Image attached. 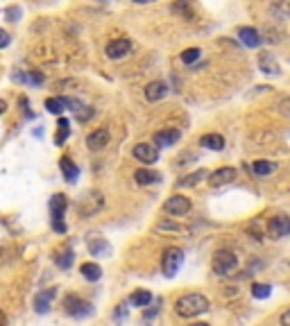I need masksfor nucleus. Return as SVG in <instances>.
I'll use <instances>...</instances> for the list:
<instances>
[{
    "label": "nucleus",
    "instance_id": "40",
    "mask_svg": "<svg viewBox=\"0 0 290 326\" xmlns=\"http://www.w3.org/2000/svg\"><path fill=\"white\" fill-rule=\"evenodd\" d=\"M9 41H11V37H9V34L0 30V50H2V48H7V46H9Z\"/></svg>",
    "mask_w": 290,
    "mask_h": 326
},
{
    "label": "nucleus",
    "instance_id": "35",
    "mask_svg": "<svg viewBox=\"0 0 290 326\" xmlns=\"http://www.w3.org/2000/svg\"><path fill=\"white\" fill-rule=\"evenodd\" d=\"M75 118L80 120V123H86V120H91V118H93V109H91V107H84V104H82V107L75 111Z\"/></svg>",
    "mask_w": 290,
    "mask_h": 326
},
{
    "label": "nucleus",
    "instance_id": "2",
    "mask_svg": "<svg viewBox=\"0 0 290 326\" xmlns=\"http://www.w3.org/2000/svg\"><path fill=\"white\" fill-rule=\"evenodd\" d=\"M102 209H104V195L100 190H89L77 202V213H80V218H93V215L100 213Z\"/></svg>",
    "mask_w": 290,
    "mask_h": 326
},
{
    "label": "nucleus",
    "instance_id": "44",
    "mask_svg": "<svg viewBox=\"0 0 290 326\" xmlns=\"http://www.w3.org/2000/svg\"><path fill=\"white\" fill-rule=\"evenodd\" d=\"M134 2H139V5H147V2H154V0H134Z\"/></svg>",
    "mask_w": 290,
    "mask_h": 326
},
{
    "label": "nucleus",
    "instance_id": "34",
    "mask_svg": "<svg viewBox=\"0 0 290 326\" xmlns=\"http://www.w3.org/2000/svg\"><path fill=\"white\" fill-rule=\"evenodd\" d=\"M199 54H202V50L199 48H188V50H184L182 52V61L184 64H193V61H197L199 59Z\"/></svg>",
    "mask_w": 290,
    "mask_h": 326
},
{
    "label": "nucleus",
    "instance_id": "32",
    "mask_svg": "<svg viewBox=\"0 0 290 326\" xmlns=\"http://www.w3.org/2000/svg\"><path fill=\"white\" fill-rule=\"evenodd\" d=\"M272 294V285H265V283H254L252 285V297L254 299H268Z\"/></svg>",
    "mask_w": 290,
    "mask_h": 326
},
{
    "label": "nucleus",
    "instance_id": "29",
    "mask_svg": "<svg viewBox=\"0 0 290 326\" xmlns=\"http://www.w3.org/2000/svg\"><path fill=\"white\" fill-rule=\"evenodd\" d=\"M150 301H152V294L147 292V290H136V292H132V297H129V304L139 306V308H145Z\"/></svg>",
    "mask_w": 290,
    "mask_h": 326
},
{
    "label": "nucleus",
    "instance_id": "42",
    "mask_svg": "<svg viewBox=\"0 0 290 326\" xmlns=\"http://www.w3.org/2000/svg\"><path fill=\"white\" fill-rule=\"evenodd\" d=\"M5 111H7V102L2 100V97H0V116H2Z\"/></svg>",
    "mask_w": 290,
    "mask_h": 326
},
{
    "label": "nucleus",
    "instance_id": "22",
    "mask_svg": "<svg viewBox=\"0 0 290 326\" xmlns=\"http://www.w3.org/2000/svg\"><path fill=\"white\" fill-rule=\"evenodd\" d=\"M59 168H61V172H64V177H66V182H75L77 177H80V168L73 163V161L68 159V156H61L59 159Z\"/></svg>",
    "mask_w": 290,
    "mask_h": 326
},
{
    "label": "nucleus",
    "instance_id": "23",
    "mask_svg": "<svg viewBox=\"0 0 290 326\" xmlns=\"http://www.w3.org/2000/svg\"><path fill=\"white\" fill-rule=\"evenodd\" d=\"M14 80L16 82H23V84H32V86H41L43 84V75L37 73V70H27V73H14Z\"/></svg>",
    "mask_w": 290,
    "mask_h": 326
},
{
    "label": "nucleus",
    "instance_id": "6",
    "mask_svg": "<svg viewBox=\"0 0 290 326\" xmlns=\"http://www.w3.org/2000/svg\"><path fill=\"white\" fill-rule=\"evenodd\" d=\"M188 211H191V199L184 197V195H172V197H168L166 202H163V213H168V215L182 218V215H186Z\"/></svg>",
    "mask_w": 290,
    "mask_h": 326
},
{
    "label": "nucleus",
    "instance_id": "8",
    "mask_svg": "<svg viewBox=\"0 0 290 326\" xmlns=\"http://www.w3.org/2000/svg\"><path fill=\"white\" fill-rule=\"evenodd\" d=\"M107 57L113 59V61H118V59L127 57L129 52H132V41L129 39H113V41L107 43Z\"/></svg>",
    "mask_w": 290,
    "mask_h": 326
},
{
    "label": "nucleus",
    "instance_id": "28",
    "mask_svg": "<svg viewBox=\"0 0 290 326\" xmlns=\"http://www.w3.org/2000/svg\"><path fill=\"white\" fill-rule=\"evenodd\" d=\"M73 261H75V254H73V249L70 247H66V249H61L57 256H54V263L59 265L61 270H68L70 265H73Z\"/></svg>",
    "mask_w": 290,
    "mask_h": 326
},
{
    "label": "nucleus",
    "instance_id": "27",
    "mask_svg": "<svg viewBox=\"0 0 290 326\" xmlns=\"http://www.w3.org/2000/svg\"><path fill=\"white\" fill-rule=\"evenodd\" d=\"M270 9L277 18H290V0H272Z\"/></svg>",
    "mask_w": 290,
    "mask_h": 326
},
{
    "label": "nucleus",
    "instance_id": "9",
    "mask_svg": "<svg viewBox=\"0 0 290 326\" xmlns=\"http://www.w3.org/2000/svg\"><path fill=\"white\" fill-rule=\"evenodd\" d=\"M268 233L272 235V238H286V235H290V218L288 215H274V218H270Z\"/></svg>",
    "mask_w": 290,
    "mask_h": 326
},
{
    "label": "nucleus",
    "instance_id": "5",
    "mask_svg": "<svg viewBox=\"0 0 290 326\" xmlns=\"http://www.w3.org/2000/svg\"><path fill=\"white\" fill-rule=\"evenodd\" d=\"M64 310H66V315L70 317H89L93 313V306L89 301L75 297V294H68L64 299Z\"/></svg>",
    "mask_w": 290,
    "mask_h": 326
},
{
    "label": "nucleus",
    "instance_id": "25",
    "mask_svg": "<svg viewBox=\"0 0 290 326\" xmlns=\"http://www.w3.org/2000/svg\"><path fill=\"white\" fill-rule=\"evenodd\" d=\"M277 170V163H272V161H265V159H258L252 163V172L258 177H265V175H272V172Z\"/></svg>",
    "mask_w": 290,
    "mask_h": 326
},
{
    "label": "nucleus",
    "instance_id": "7",
    "mask_svg": "<svg viewBox=\"0 0 290 326\" xmlns=\"http://www.w3.org/2000/svg\"><path fill=\"white\" fill-rule=\"evenodd\" d=\"M136 161L145 163V166H150V163H156L159 161V150H156V145L152 143H139L134 145V150H132Z\"/></svg>",
    "mask_w": 290,
    "mask_h": 326
},
{
    "label": "nucleus",
    "instance_id": "18",
    "mask_svg": "<svg viewBox=\"0 0 290 326\" xmlns=\"http://www.w3.org/2000/svg\"><path fill=\"white\" fill-rule=\"evenodd\" d=\"M66 209H68V199H66V195H61V192L52 195V199H50V215H52V220H64Z\"/></svg>",
    "mask_w": 290,
    "mask_h": 326
},
{
    "label": "nucleus",
    "instance_id": "33",
    "mask_svg": "<svg viewBox=\"0 0 290 326\" xmlns=\"http://www.w3.org/2000/svg\"><path fill=\"white\" fill-rule=\"evenodd\" d=\"M14 249H11L9 245H0V268H5V265H9L11 261H14Z\"/></svg>",
    "mask_w": 290,
    "mask_h": 326
},
{
    "label": "nucleus",
    "instance_id": "4",
    "mask_svg": "<svg viewBox=\"0 0 290 326\" xmlns=\"http://www.w3.org/2000/svg\"><path fill=\"white\" fill-rule=\"evenodd\" d=\"M182 263H184V251L179 249V247H168V249L163 251L161 270H163V274H166L168 279H172L175 274H177V270L182 268Z\"/></svg>",
    "mask_w": 290,
    "mask_h": 326
},
{
    "label": "nucleus",
    "instance_id": "17",
    "mask_svg": "<svg viewBox=\"0 0 290 326\" xmlns=\"http://www.w3.org/2000/svg\"><path fill=\"white\" fill-rule=\"evenodd\" d=\"M238 39H241L247 48H258L261 46V32L258 30H254V27H238Z\"/></svg>",
    "mask_w": 290,
    "mask_h": 326
},
{
    "label": "nucleus",
    "instance_id": "13",
    "mask_svg": "<svg viewBox=\"0 0 290 326\" xmlns=\"http://www.w3.org/2000/svg\"><path fill=\"white\" fill-rule=\"evenodd\" d=\"M166 93H168V86H166V82H161V80H154V82H150V84H145V100L147 102L163 100Z\"/></svg>",
    "mask_w": 290,
    "mask_h": 326
},
{
    "label": "nucleus",
    "instance_id": "15",
    "mask_svg": "<svg viewBox=\"0 0 290 326\" xmlns=\"http://www.w3.org/2000/svg\"><path fill=\"white\" fill-rule=\"evenodd\" d=\"M86 247H89V251H91L93 256H109V242L104 240L102 235H97V233H93L89 240H86Z\"/></svg>",
    "mask_w": 290,
    "mask_h": 326
},
{
    "label": "nucleus",
    "instance_id": "11",
    "mask_svg": "<svg viewBox=\"0 0 290 326\" xmlns=\"http://www.w3.org/2000/svg\"><path fill=\"white\" fill-rule=\"evenodd\" d=\"M236 168H229V166H225V168H218L215 172H211L209 175V184L211 186H227V184H231V182H236Z\"/></svg>",
    "mask_w": 290,
    "mask_h": 326
},
{
    "label": "nucleus",
    "instance_id": "37",
    "mask_svg": "<svg viewBox=\"0 0 290 326\" xmlns=\"http://www.w3.org/2000/svg\"><path fill=\"white\" fill-rule=\"evenodd\" d=\"M5 16H7V21L16 23L18 18H21V7H7V9H5Z\"/></svg>",
    "mask_w": 290,
    "mask_h": 326
},
{
    "label": "nucleus",
    "instance_id": "16",
    "mask_svg": "<svg viewBox=\"0 0 290 326\" xmlns=\"http://www.w3.org/2000/svg\"><path fill=\"white\" fill-rule=\"evenodd\" d=\"M54 294H57V290L50 288V290H43V292H39L37 297H34V310H37L39 315H43V313L50 310V304H52Z\"/></svg>",
    "mask_w": 290,
    "mask_h": 326
},
{
    "label": "nucleus",
    "instance_id": "1",
    "mask_svg": "<svg viewBox=\"0 0 290 326\" xmlns=\"http://www.w3.org/2000/svg\"><path fill=\"white\" fill-rule=\"evenodd\" d=\"M209 308H211L209 299L199 292L184 294V297H179V299L175 301V313H177L179 317H184V320H193V317L206 313Z\"/></svg>",
    "mask_w": 290,
    "mask_h": 326
},
{
    "label": "nucleus",
    "instance_id": "3",
    "mask_svg": "<svg viewBox=\"0 0 290 326\" xmlns=\"http://www.w3.org/2000/svg\"><path fill=\"white\" fill-rule=\"evenodd\" d=\"M211 265H213V272L218 274V277H229L234 270H236L238 265V258L234 251L229 249H218L213 254V261H211Z\"/></svg>",
    "mask_w": 290,
    "mask_h": 326
},
{
    "label": "nucleus",
    "instance_id": "36",
    "mask_svg": "<svg viewBox=\"0 0 290 326\" xmlns=\"http://www.w3.org/2000/svg\"><path fill=\"white\" fill-rule=\"evenodd\" d=\"M277 109H279V113H281V116L290 118V95L281 97V100H279V104H277Z\"/></svg>",
    "mask_w": 290,
    "mask_h": 326
},
{
    "label": "nucleus",
    "instance_id": "39",
    "mask_svg": "<svg viewBox=\"0 0 290 326\" xmlns=\"http://www.w3.org/2000/svg\"><path fill=\"white\" fill-rule=\"evenodd\" d=\"M52 229L57 231V233H66V229H68V227H66L64 220H52Z\"/></svg>",
    "mask_w": 290,
    "mask_h": 326
},
{
    "label": "nucleus",
    "instance_id": "31",
    "mask_svg": "<svg viewBox=\"0 0 290 326\" xmlns=\"http://www.w3.org/2000/svg\"><path fill=\"white\" fill-rule=\"evenodd\" d=\"M46 109H48L50 113H64V109H66V102H64V97H48L46 100Z\"/></svg>",
    "mask_w": 290,
    "mask_h": 326
},
{
    "label": "nucleus",
    "instance_id": "14",
    "mask_svg": "<svg viewBox=\"0 0 290 326\" xmlns=\"http://www.w3.org/2000/svg\"><path fill=\"white\" fill-rule=\"evenodd\" d=\"M179 139H182V132H179V129H161V132L154 134V145L156 147H170V145H175Z\"/></svg>",
    "mask_w": 290,
    "mask_h": 326
},
{
    "label": "nucleus",
    "instance_id": "24",
    "mask_svg": "<svg viewBox=\"0 0 290 326\" xmlns=\"http://www.w3.org/2000/svg\"><path fill=\"white\" fill-rule=\"evenodd\" d=\"M206 177V170H197V172H191V175H186V177H182L177 182V188H193V186H197L202 179Z\"/></svg>",
    "mask_w": 290,
    "mask_h": 326
},
{
    "label": "nucleus",
    "instance_id": "20",
    "mask_svg": "<svg viewBox=\"0 0 290 326\" xmlns=\"http://www.w3.org/2000/svg\"><path fill=\"white\" fill-rule=\"evenodd\" d=\"M199 145L206 147V150L220 152V150H225V136L222 134H204L202 139H199Z\"/></svg>",
    "mask_w": 290,
    "mask_h": 326
},
{
    "label": "nucleus",
    "instance_id": "26",
    "mask_svg": "<svg viewBox=\"0 0 290 326\" xmlns=\"http://www.w3.org/2000/svg\"><path fill=\"white\" fill-rule=\"evenodd\" d=\"M80 272L86 281H100V277H102V268L96 265V263H84Z\"/></svg>",
    "mask_w": 290,
    "mask_h": 326
},
{
    "label": "nucleus",
    "instance_id": "41",
    "mask_svg": "<svg viewBox=\"0 0 290 326\" xmlns=\"http://www.w3.org/2000/svg\"><path fill=\"white\" fill-rule=\"evenodd\" d=\"M279 322H281V324H284V326H290V310H286V313H281Z\"/></svg>",
    "mask_w": 290,
    "mask_h": 326
},
{
    "label": "nucleus",
    "instance_id": "30",
    "mask_svg": "<svg viewBox=\"0 0 290 326\" xmlns=\"http://www.w3.org/2000/svg\"><path fill=\"white\" fill-rule=\"evenodd\" d=\"M70 134V127H68V120L66 118H59V123H57V136H54V145H64L66 139Z\"/></svg>",
    "mask_w": 290,
    "mask_h": 326
},
{
    "label": "nucleus",
    "instance_id": "12",
    "mask_svg": "<svg viewBox=\"0 0 290 326\" xmlns=\"http://www.w3.org/2000/svg\"><path fill=\"white\" fill-rule=\"evenodd\" d=\"M107 145H109V129H104V127L96 129V132H91V134L86 136V147L91 152H100Z\"/></svg>",
    "mask_w": 290,
    "mask_h": 326
},
{
    "label": "nucleus",
    "instance_id": "38",
    "mask_svg": "<svg viewBox=\"0 0 290 326\" xmlns=\"http://www.w3.org/2000/svg\"><path fill=\"white\" fill-rule=\"evenodd\" d=\"M68 86H75V80H61V82H54V91L68 89Z\"/></svg>",
    "mask_w": 290,
    "mask_h": 326
},
{
    "label": "nucleus",
    "instance_id": "43",
    "mask_svg": "<svg viewBox=\"0 0 290 326\" xmlns=\"http://www.w3.org/2000/svg\"><path fill=\"white\" fill-rule=\"evenodd\" d=\"M5 322H7V315H5V313H2V310H0V326L5 324Z\"/></svg>",
    "mask_w": 290,
    "mask_h": 326
},
{
    "label": "nucleus",
    "instance_id": "19",
    "mask_svg": "<svg viewBox=\"0 0 290 326\" xmlns=\"http://www.w3.org/2000/svg\"><path fill=\"white\" fill-rule=\"evenodd\" d=\"M134 179H136V184H141V186H152V184L161 182V175L150 170V168H141V170L134 172Z\"/></svg>",
    "mask_w": 290,
    "mask_h": 326
},
{
    "label": "nucleus",
    "instance_id": "21",
    "mask_svg": "<svg viewBox=\"0 0 290 326\" xmlns=\"http://www.w3.org/2000/svg\"><path fill=\"white\" fill-rule=\"evenodd\" d=\"M172 14H177V16L186 18V21H193L195 11H193V2L191 0H177V2H172Z\"/></svg>",
    "mask_w": 290,
    "mask_h": 326
},
{
    "label": "nucleus",
    "instance_id": "10",
    "mask_svg": "<svg viewBox=\"0 0 290 326\" xmlns=\"http://www.w3.org/2000/svg\"><path fill=\"white\" fill-rule=\"evenodd\" d=\"M258 70L265 73V75H281V66L277 61L272 52L263 50V52H258Z\"/></svg>",
    "mask_w": 290,
    "mask_h": 326
}]
</instances>
